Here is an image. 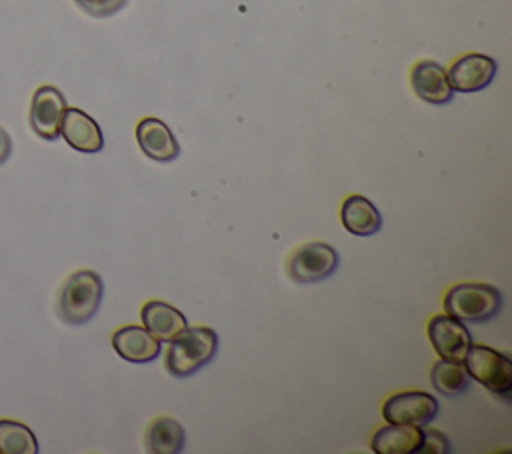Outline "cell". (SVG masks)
I'll use <instances>...</instances> for the list:
<instances>
[{
    "label": "cell",
    "instance_id": "obj_2",
    "mask_svg": "<svg viewBox=\"0 0 512 454\" xmlns=\"http://www.w3.org/2000/svg\"><path fill=\"white\" fill-rule=\"evenodd\" d=\"M502 308V294L490 284L466 282L456 284L448 290L444 298L446 314L454 316L460 322L482 324L498 316Z\"/></svg>",
    "mask_w": 512,
    "mask_h": 454
},
{
    "label": "cell",
    "instance_id": "obj_22",
    "mask_svg": "<svg viewBox=\"0 0 512 454\" xmlns=\"http://www.w3.org/2000/svg\"><path fill=\"white\" fill-rule=\"evenodd\" d=\"M10 152H12L10 134L0 126V164H4L10 158Z\"/></svg>",
    "mask_w": 512,
    "mask_h": 454
},
{
    "label": "cell",
    "instance_id": "obj_9",
    "mask_svg": "<svg viewBox=\"0 0 512 454\" xmlns=\"http://www.w3.org/2000/svg\"><path fill=\"white\" fill-rule=\"evenodd\" d=\"M496 60H492L486 54H466L462 58H458L450 72H448V82L452 86V90L456 92H478L484 90L488 84H492L494 76H496Z\"/></svg>",
    "mask_w": 512,
    "mask_h": 454
},
{
    "label": "cell",
    "instance_id": "obj_18",
    "mask_svg": "<svg viewBox=\"0 0 512 454\" xmlns=\"http://www.w3.org/2000/svg\"><path fill=\"white\" fill-rule=\"evenodd\" d=\"M430 382L440 394L456 398L468 390L470 376H468L464 364L440 358L430 370Z\"/></svg>",
    "mask_w": 512,
    "mask_h": 454
},
{
    "label": "cell",
    "instance_id": "obj_20",
    "mask_svg": "<svg viewBox=\"0 0 512 454\" xmlns=\"http://www.w3.org/2000/svg\"><path fill=\"white\" fill-rule=\"evenodd\" d=\"M74 4L94 18H108L120 12L128 0H74Z\"/></svg>",
    "mask_w": 512,
    "mask_h": 454
},
{
    "label": "cell",
    "instance_id": "obj_10",
    "mask_svg": "<svg viewBox=\"0 0 512 454\" xmlns=\"http://www.w3.org/2000/svg\"><path fill=\"white\" fill-rule=\"evenodd\" d=\"M60 136L78 152L96 154L104 148V136L92 116L80 108H66L60 124Z\"/></svg>",
    "mask_w": 512,
    "mask_h": 454
},
{
    "label": "cell",
    "instance_id": "obj_4",
    "mask_svg": "<svg viewBox=\"0 0 512 454\" xmlns=\"http://www.w3.org/2000/svg\"><path fill=\"white\" fill-rule=\"evenodd\" d=\"M462 364L472 380L482 384L494 396L510 400V396H512V362L508 356L500 354L498 350H494L490 346H484V344L474 346L472 344Z\"/></svg>",
    "mask_w": 512,
    "mask_h": 454
},
{
    "label": "cell",
    "instance_id": "obj_13",
    "mask_svg": "<svg viewBox=\"0 0 512 454\" xmlns=\"http://www.w3.org/2000/svg\"><path fill=\"white\" fill-rule=\"evenodd\" d=\"M112 346L120 358L132 364H148L158 358L160 342L142 326H124L112 334Z\"/></svg>",
    "mask_w": 512,
    "mask_h": 454
},
{
    "label": "cell",
    "instance_id": "obj_16",
    "mask_svg": "<svg viewBox=\"0 0 512 454\" xmlns=\"http://www.w3.org/2000/svg\"><path fill=\"white\" fill-rule=\"evenodd\" d=\"M422 444V428L406 424H388L380 428L370 442L376 454H418Z\"/></svg>",
    "mask_w": 512,
    "mask_h": 454
},
{
    "label": "cell",
    "instance_id": "obj_12",
    "mask_svg": "<svg viewBox=\"0 0 512 454\" xmlns=\"http://www.w3.org/2000/svg\"><path fill=\"white\" fill-rule=\"evenodd\" d=\"M410 84L416 96L428 104H448L454 96V90L448 82V72L434 60L416 62L410 74Z\"/></svg>",
    "mask_w": 512,
    "mask_h": 454
},
{
    "label": "cell",
    "instance_id": "obj_1",
    "mask_svg": "<svg viewBox=\"0 0 512 454\" xmlns=\"http://www.w3.org/2000/svg\"><path fill=\"white\" fill-rule=\"evenodd\" d=\"M168 344L166 370L174 378H188L212 362L218 352V334L206 326H192Z\"/></svg>",
    "mask_w": 512,
    "mask_h": 454
},
{
    "label": "cell",
    "instance_id": "obj_21",
    "mask_svg": "<svg viewBox=\"0 0 512 454\" xmlns=\"http://www.w3.org/2000/svg\"><path fill=\"white\" fill-rule=\"evenodd\" d=\"M450 452V440L438 430H422V444L418 454H446Z\"/></svg>",
    "mask_w": 512,
    "mask_h": 454
},
{
    "label": "cell",
    "instance_id": "obj_6",
    "mask_svg": "<svg viewBox=\"0 0 512 454\" xmlns=\"http://www.w3.org/2000/svg\"><path fill=\"white\" fill-rule=\"evenodd\" d=\"M438 414V400L420 390L400 392L390 396L382 406V416L388 424H406V426H426Z\"/></svg>",
    "mask_w": 512,
    "mask_h": 454
},
{
    "label": "cell",
    "instance_id": "obj_14",
    "mask_svg": "<svg viewBox=\"0 0 512 454\" xmlns=\"http://www.w3.org/2000/svg\"><path fill=\"white\" fill-rule=\"evenodd\" d=\"M142 322L158 342H170L188 328L186 316L162 300H150L142 306Z\"/></svg>",
    "mask_w": 512,
    "mask_h": 454
},
{
    "label": "cell",
    "instance_id": "obj_5",
    "mask_svg": "<svg viewBox=\"0 0 512 454\" xmlns=\"http://www.w3.org/2000/svg\"><path fill=\"white\" fill-rule=\"evenodd\" d=\"M338 252L326 242L300 246L288 262V274L298 284H316L330 278L338 268Z\"/></svg>",
    "mask_w": 512,
    "mask_h": 454
},
{
    "label": "cell",
    "instance_id": "obj_3",
    "mask_svg": "<svg viewBox=\"0 0 512 454\" xmlns=\"http://www.w3.org/2000/svg\"><path fill=\"white\" fill-rule=\"evenodd\" d=\"M104 294L102 278L94 270H78L68 276L60 292V318L68 324H84L98 312Z\"/></svg>",
    "mask_w": 512,
    "mask_h": 454
},
{
    "label": "cell",
    "instance_id": "obj_15",
    "mask_svg": "<svg viewBox=\"0 0 512 454\" xmlns=\"http://www.w3.org/2000/svg\"><path fill=\"white\" fill-rule=\"evenodd\" d=\"M340 220L352 236H372L382 228L378 208L364 196H348L340 208Z\"/></svg>",
    "mask_w": 512,
    "mask_h": 454
},
{
    "label": "cell",
    "instance_id": "obj_7",
    "mask_svg": "<svg viewBox=\"0 0 512 454\" xmlns=\"http://www.w3.org/2000/svg\"><path fill=\"white\" fill-rule=\"evenodd\" d=\"M428 338L442 360L458 364L464 362L472 346V336L466 324L450 314L432 316V320L428 322Z\"/></svg>",
    "mask_w": 512,
    "mask_h": 454
},
{
    "label": "cell",
    "instance_id": "obj_17",
    "mask_svg": "<svg viewBox=\"0 0 512 454\" xmlns=\"http://www.w3.org/2000/svg\"><path fill=\"white\" fill-rule=\"evenodd\" d=\"M186 432L182 424L170 416L156 418L146 434V450L152 454H178L184 450Z\"/></svg>",
    "mask_w": 512,
    "mask_h": 454
},
{
    "label": "cell",
    "instance_id": "obj_8",
    "mask_svg": "<svg viewBox=\"0 0 512 454\" xmlns=\"http://www.w3.org/2000/svg\"><path fill=\"white\" fill-rule=\"evenodd\" d=\"M66 98L56 86H40L30 104V128L42 140H56L60 136V124L66 110Z\"/></svg>",
    "mask_w": 512,
    "mask_h": 454
},
{
    "label": "cell",
    "instance_id": "obj_19",
    "mask_svg": "<svg viewBox=\"0 0 512 454\" xmlns=\"http://www.w3.org/2000/svg\"><path fill=\"white\" fill-rule=\"evenodd\" d=\"M0 452L2 454H36L38 442L34 432L16 420H0Z\"/></svg>",
    "mask_w": 512,
    "mask_h": 454
},
{
    "label": "cell",
    "instance_id": "obj_11",
    "mask_svg": "<svg viewBox=\"0 0 512 454\" xmlns=\"http://www.w3.org/2000/svg\"><path fill=\"white\" fill-rule=\"evenodd\" d=\"M136 140L144 156L154 162H172L180 156V144L166 122L160 118H144L136 126Z\"/></svg>",
    "mask_w": 512,
    "mask_h": 454
}]
</instances>
